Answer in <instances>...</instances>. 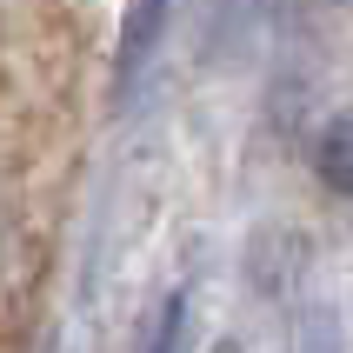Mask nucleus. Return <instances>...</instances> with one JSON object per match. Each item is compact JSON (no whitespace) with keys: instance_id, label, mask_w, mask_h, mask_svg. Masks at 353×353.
I'll list each match as a JSON object with an SVG mask.
<instances>
[{"instance_id":"obj_1","label":"nucleus","mask_w":353,"mask_h":353,"mask_svg":"<svg viewBox=\"0 0 353 353\" xmlns=\"http://www.w3.org/2000/svg\"><path fill=\"white\" fill-rule=\"evenodd\" d=\"M167 7L174 0H134L127 7V27H120V54H114V74H120V87L147 67V54L160 47V34H167Z\"/></svg>"},{"instance_id":"obj_3","label":"nucleus","mask_w":353,"mask_h":353,"mask_svg":"<svg viewBox=\"0 0 353 353\" xmlns=\"http://www.w3.org/2000/svg\"><path fill=\"white\" fill-rule=\"evenodd\" d=\"M194 307H187V294H167L160 300V314H154V327H147V347L140 353H187L194 347Z\"/></svg>"},{"instance_id":"obj_2","label":"nucleus","mask_w":353,"mask_h":353,"mask_svg":"<svg viewBox=\"0 0 353 353\" xmlns=\"http://www.w3.org/2000/svg\"><path fill=\"white\" fill-rule=\"evenodd\" d=\"M314 174L327 180L334 194L353 200V107H347V114H334L327 127H320V140H314Z\"/></svg>"}]
</instances>
